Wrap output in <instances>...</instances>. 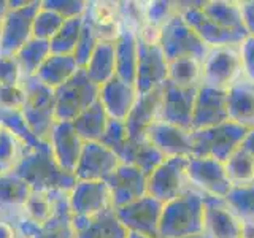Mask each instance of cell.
Listing matches in <instances>:
<instances>
[{"label": "cell", "mask_w": 254, "mask_h": 238, "mask_svg": "<svg viewBox=\"0 0 254 238\" xmlns=\"http://www.w3.org/2000/svg\"><path fill=\"white\" fill-rule=\"evenodd\" d=\"M129 238H146V237H141V235H137V234H129Z\"/></svg>", "instance_id": "cell-56"}, {"label": "cell", "mask_w": 254, "mask_h": 238, "mask_svg": "<svg viewBox=\"0 0 254 238\" xmlns=\"http://www.w3.org/2000/svg\"><path fill=\"white\" fill-rule=\"evenodd\" d=\"M240 10H242V18H243V26L246 29V34L254 37V0L240 2Z\"/></svg>", "instance_id": "cell-51"}, {"label": "cell", "mask_w": 254, "mask_h": 238, "mask_svg": "<svg viewBox=\"0 0 254 238\" xmlns=\"http://www.w3.org/2000/svg\"><path fill=\"white\" fill-rule=\"evenodd\" d=\"M71 216L94 219L113 210L110 189L105 181H76L68 194Z\"/></svg>", "instance_id": "cell-12"}, {"label": "cell", "mask_w": 254, "mask_h": 238, "mask_svg": "<svg viewBox=\"0 0 254 238\" xmlns=\"http://www.w3.org/2000/svg\"><path fill=\"white\" fill-rule=\"evenodd\" d=\"M146 181L148 175H145L137 167L121 164L116 172L105 179L110 189L111 203L113 210L119 206L129 205L138 198L148 195L146 192Z\"/></svg>", "instance_id": "cell-18"}, {"label": "cell", "mask_w": 254, "mask_h": 238, "mask_svg": "<svg viewBox=\"0 0 254 238\" xmlns=\"http://www.w3.org/2000/svg\"><path fill=\"white\" fill-rule=\"evenodd\" d=\"M84 16L92 24L100 42H116L119 32H121L118 2H100V0L87 2Z\"/></svg>", "instance_id": "cell-27"}, {"label": "cell", "mask_w": 254, "mask_h": 238, "mask_svg": "<svg viewBox=\"0 0 254 238\" xmlns=\"http://www.w3.org/2000/svg\"><path fill=\"white\" fill-rule=\"evenodd\" d=\"M75 238H129V232L116 218L115 210H110L94 218L86 229L75 234Z\"/></svg>", "instance_id": "cell-36"}, {"label": "cell", "mask_w": 254, "mask_h": 238, "mask_svg": "<svg viewBox=\"0 0 254 238\" xmlns=\"http://www.w3.org/2000/svg\"><path fill=\"white\" fill-rule=\"evenodd\" d=\"M0 127L10 130L14 137L21 140L29 149H40V148H45L46 145H50V143L42 141L38 137H35L19 110L0 108Z\"/></svg>", "instance_id": "cell-37"}, {"label": "cell", "mask_w": 254, "mask_h": 238, "mask_svg": "<svg viewBox=\"0 0 254 238\" xmlns=\"http://www.w3.org/2000/svg\"><path fill=\"white\" fill-rule=\"evenodd\" d=\"M68 194L70 192H65L59 198L54 216L42 226L24 218H16L11 224L14 226L19 238H75Z\"/></svg>", "instance_id": "cell-15"}, {"label": "cell", "mask_w": 254, "mask_h": 238, "mask_svg": "<svg viewBox=\"0 0 254 238\" xmlns=\"http://www.w3.org/2000/svg\"><path fill=\"white\" fill-rule=\"evenodd\" d=\"M137 97L138 92L135 84H129L116 76L100 86L99 92L100 103L105 108L108 118L115 119V121H126L127 116L130 115Z\"/></svg>", "instance_id": "cell-23"}, {"label": "cell", "mask_w": 254, "mask_h": 238, "mask_svg": "<svg viewBox=\"0 0 254 238\" xmlns=\"http://www.w3.org/2000/svg\"><path fill=\"white\" fill-rule=\"evenodd\" d=\"M226 121H229L226 91L200 84L194 103L192 130L208 129V127L219 125Z\"/></svg>", "instance_id": "cell-20"}, {"label": "cell", "mask_w": 254, "mask_h": 238, "mask_svg": "<svg viewBox=\"0 0 254 238\" xmlns=\"http://www.w3.org/2000/svg\"><path fill=\"white\" fill-rule=\"evenodd\" d=\"M180 13L210 50L219 46H238L246 38L245 35L219 27L216 22H213L202 11L200 3H189L186 6H180Z\"/></svg>", "instance_id": "cell-17"}, {"label": "cell", "mask_w": 254, "mask_h": 238, "mask_svg": "<svg viewBox=\"0 0 254 238\" xmlns=\"http://www.w3.org/2000/svg\"><path fill=\"white\" fill-rule=\"evenodd\" d=\"M0 238H19L14 226L3 218H0Z\"/></svg>", "instance_id": "cell-52"}, {"label": "cell", "mask_w": 254, "mask_h": 238, "mask_svg": "<svg viewBox=\"0 0 254 238\" xmlns=\"http://www.w3.org/2000/svg\"><path fill=\"white\" fill-rule=\"evenodd\" d=\"M242 146L248 151V153L253 156V159H254V129L253 130H248V133H246V137H245V140H243V143H242Z\"/></svg>", "instance_id": "cell-53"}, {"label": "cell", "mask_w": 254, "mask_h": 238, "mask_svg": "<svg viewBox=\"0 0 254 238\" xmlns=\"http://www.w3.org/2000/svg\"><path fill=\"white\" fill-rule=\"evenodd\" d=\"M162 208L164 203L145 195L129 205L115 208V214L129 234H137L146 238H159Z\"/></svg>", "instance_id": "cell-11"}, {"label": "cell", "mask_w": 254, "mask_h": 238, "mask_svg": "<svg viewBox=\"0 0 254 238\" xmlns=\"http://www.w3.org/2000/svg\"><path fill=\"white\" fill-rule=\"evenodd\" d=\"M186 175L189 186L203 195L224 198L234 187L227 177L224 164L214 159L190 156L188 159Z\"/></svg>", "instance_id": "cell-9"}, {"label": "cell", "mask_w": 254, "mask_h": 238, "mask_svg": "<svg viewBox=\"0 0 254 238\" xmlns=\"http://www.w3.org/2000/svg\"><path fill=\"white\" fill-rule=\"evenodd\" d=\"M242 58L243 76L254 81V37L248 35L238 46Z\"/></svg>", "instance_id": "cell-50"}, {"label": "cell", "mask_w": 254, "mask_h": 238, "mask_svg": "<svg viewBox=\"0 0 254 238\" xmlns=\"http://www.w3.org/2000/svg\"><path fill=\"white\" fill-rule=\"evenodd\" d=\"M159 46L162 48L165 59L169 62L181 58H194L203 62L210 51V48L185 21L180 10L161 27Z\"/></svg>", "instance_id": "cell-6"}, {"label": "cell", "mask_w": 254, "mask_h": 238, "mask_svg": "<svg viewBox=\"0 0 254 238\" xmlns=\"http://www.w3.org/2000/svg\"><path fill=\"white\" fill-rule=\"evenodd\" d=\"M232 186H248L254 182V159L243 146L224 162Z\"/></svg>", "instance_id": "cell-40"}, {"label": "cell", "mask_w": 254, "mask_h": 238, "mask_svg": "<svg viewBox=\"0 0 254 238\" xmlns=\"http://www.w3.org/2000/svg\"><path fill=\"white\" fill-rule=\"evenodd\" d=\"M100 87L91 81L84 68H79L65 84L54 89L56 122H73L75 119L99 100Z\"/></svg>", "instance_id": "cell-5"}, {"label": "cell", "mask_w": 254, "mask_h": 238, "mask_svg": "<svg viewBox=\"0 0 254 238\" xmlns=\"http://www.w3.org/2000/svg\"><path fill=\"white\" fill-rule=\"evenodd\" d=\"M42 8V0H27L19 8L8 11L2 21L0 34V54L14 56L32 38V24Z\"/></svg>", "instance_id": "cell-10"}, {"label": "cell", "mask_w": 254, "mask_h": 238, "mask_svg": "<svg viewBox=\"0 0 254 238\" xmlns=\"http://www.w3.org/2000/svg\"><path fill=\"white\" fill-rule=\"evenodd\" d=\"M32 194V187L14 172L0 173V211L16 213V218Z\"/></svg>", "instance_id": "cell-29"}, {"label": "cell", "mask_w": 254, "mask_h": 238, "mask_svg": "<svg viewBox=\"0 0 254 238\" xmlns=\"http://www.w3.org/2000/svg\"><path fill=\"white\" fill-rule=\"evenodd\" d=\"M205 195L189 187L175 200L164 205L159 238H194L203 235Z\"/></svg>", "instance_id": "cell-1"}, {"label": "cell", "mask_w": 254, "mask_h": 238, "mask_svg": "<svg viewBox=\"0 0 254 238\" xmlns=\"http://www.w3.org/2000/svg\"><path fill=\"white\" fill-rule=\"evenodd\" d=\"M26 145L14 135L0 127V173L13 172L26 153Z\"/></svg>", "instance_id": "cell-42"}, {"label": "cell", "mask_w": 254, "mask_h": 238, "mask_svg": "<svg viewBox=\"0 0 254 238\" xmlns=\"http://www.w3.org/2000/svg\"><path fill=\"white\" fill-rule=\"evenodd\" d=\"M51 153L54 161L64 172L75 175L76 165L81 157L84 141L76 133L75 127L71 122H56L51 129L50 138Z\"/></svg>", "instance_id": "cell-19"}, {"label": "cell", "mask_w": 254, "mask_h": 238, "mask_svg": "<svg viewBox=\"0 0 254 238\" xmlns=\"http://www.w3.org/2000/svg\"><path fill=\"white\" fill-rule=\"evenodd\" d=\"M64 194H65V190H53V192L32 190L19 218L35 222L38 226L45 224V222H48L54 216L56 208H58V202Z\"/></svg>", "instance_id": "cell-33"}, {"label": "cell", "mask_w": 254, "mask_h": 238, "mask_svg": "<svg viewBox=\"0 0 254 238\" xmlns=\"http://www.w3.org/2000/svg\"><path fill=\"white\" fill-rule=\"evenodd\" d=\"M162 87L138 94L135 105L130 111V115L126 119L127 130H129L130 138H138L146 133L148 127L159 121V111H161V102H162Z\"/></svg>", "instance_id": "cell-25"}, {"label": "cell", "mask_w": 254, "mask_h": 238, "mask_svg": "<svg viewBox=\"0 0 254 238\" xmlns=\"http://www.w3.org/2000/svg\"><path fill=\"white\" fill-rule=\"evenodd\" d=\"M26 102V92L22 84L0 86V108L3 110H22Z\"/></svg>", "instance_id": "cell-49"}, {"label": "cell", "mask_w": 254, "mask_h": 238, "mask_svg": "<svg viewBox=\"0 0 254 238\" xmlns=\"http://www.w3.org/2000/svg\"><path fill=\"white\" fill-rule=\"evenodd\" d=\"M99 37L95 34V30L92 27V24L86 19L84 16V22H83V29H81V35H79L78 40V45H76V50L73 53V58L76 60V63L79 65V68H84L87 60L92 56L95 46L99 45Z\"/></svg>", "instance_id": "cell-46"}, {"label": "cell", "mask_w": 254, "mask_h": 238, "mask_svg": "<svg viewBox=\"0 0 254 238\" xmlns=\"http://www.w3.org/2000/svg\"><path fill=\"white\" fill-rule=\"evenodd\" d=\"M222 200L240 221L254 222V182L248 186H234Z\"/></svg>", "instance_id": "cell-41"}, {"label": "cell", "mask_w": 254, "mask_h": 238, "mask_svg": "<svg viewBox=\"0 0 254 238\" xmlns=\"http://www.w3.org/2000/svg\"><path fill=\"white\" fill-rule=\"evenodd\" d=\"M138 37V35H137ZM169 78V60L159 43L143 42L138 37V63L135 87L138 94H145L161 87Z\"/></svg>", "instance_id": "cell-13"}, {"label": "cell", "mask_w": 254, "mask_h": 238, "mask_svg": "<svg viewBox=\"0 0 254 238\" xmlns=\"http://www.w3.org/2000/svg\"><path fill=\"white\" fill-rule=\"evenodd\" d=\"M178 10H180L178 3L165 2V0H157V2L141 3L143 22L149 24V26H153V27L161 29L164 24L169 21Z\"/></svg>", "instance_id": "cell-44"}, {"label": "cell", "mask_w": 254, "mask_h": 238, "mask_svg": "<svg viewBox=\"0 0 254 238\" xmlns=\"http://www.w3.org/2000/svg\"><path fill=\"white\" fill-rule=\"evenodd\" d=\"M248 130L232 121H226L208 129L190 130L192 156L208 157L224 164L242 146Z\"/></svg>", "instance_id": "cell-4"}, {"label": "cell", "mask_w": 254, "mask_h": 238, "mask_svg": "<svg viewBox=\"0 0 254 238\" xmlns=\"http://www.w3.org/2000/svg\"><path fill=\"white\" fill-rule=\"evenodd\" d=\"M203 235L206 238H242V221L222 198L205 195Z\"/></svg>", "instance_id": "cell-21"}, {"label": "cell", "mask_w": 254, "mask_h": 238, "mask_svg": "<svg viewBox=\"0 0 254 238\" xmlns=\"http://www.w3.org/2000/svg\"><path fill=\"white\" fill-rule=\"evenodd\" d=\"M200 8H202V11L208 16L213 22H216L219 27L248 37L246 29L243 26L240 2L211 0V2H200Z\"/></svg>", "instance_id": "cell-31"}, {"label": "cell", "mask_w": 254, "mask_h": 238, "mask_svg": "<svg viewBox=\"0 0 254 238\" xmlns=\"http://www.w3.org/2000/svg\"><path fill=\"white\" fill-rule=\"evenodd\" d=\"M78 70L79 65L73 56L51 54L38 68L35 76L48 87L58 89L62 84H65L71 76H75Z\"/></svg>", "instance_id": "cell-30"}, {"label": "cell", "mask_w": 254, "mask_h": 238, "mask_svg": "<svg viewBox=\"0 0 254 238\" xmlns=\"http://www.w3.org/2000/svg\"><path fill=\"white\" fill-rule=\"evenodd\" d=\"M86 73L91 81L99 87L108 83L116 76V59H115V43L99 42L92 56L86 63Z\"/></svg>", "instance_id": "cell-32"}, {"label": "cell", "mask_w": 254, "mask_h": 238, "mask_svg": "<svg viewBox=\"0 0 254 238\" xmlns=\"http://www.w3.org/2000/svg\"><path fill=\"white\" fill-rule=\"evenodd\" d=\"M240 46V45H238ZM238 46L211 48L202 62V84L227 91L243 76Z\"/></svg>", "instance_id": "cell-7"}, {"label": "cell", "mask_w": 254, "mask_h": 238, "mask_svg": "<svg viewBox=\"0 0 254 238\" xmlns=\"http://www.w3.org/2000/svg\"><path fill=\"white\" fill-rule=\"evenodd\" d=\"M51 56L50 42L38 38H30L21 50L14 54L18 60L21 71L24 76H35L38 68L43 65V62Z\"/></svg>", "instance_id": "cell-35"}, {"label": "cell", "mask_w": 254, "mask_h": 238, "mask_svg": "<svg viewBox=\"0 0 254 238\" xmlns=\"http://www.w3.org/2000/svg\"><path fill=\"white\" fill-rule=\"evenodd\" d=\"M22 71L14 56L0 54V86H13L21 84Z\"/></svg>", "instance_id": "cell-48"}, {"label": "cell", "mask_w": 254, "mask_h": 238, "mask_svg": "<svg viewBox=\"0 0 254 238\" xmlns=\"http://www.w3.org/2000/svg\"><path fill=\"white\" fill-rule=\"evenodd\" d=\"M242 238H254V222L242 221Z\"/></svg>", "instance_id": "cell-54"}, {"label": "cell", "mask_w": 254, "mask_h": 238, "mask_svg": "<svg viewBox=\"0 0 254 238\" xmlns=\"http://www.w3.org/2000/svg\"><path fill=\"white\" fill-rule=\"evenodd\" d=\"M64 21L65 19H64L62 16H59L56 11L50 10V8H45L42 5V8H40L34 18V24H32V38L50 42V40L59 32Z\"/></svg>", "instance_id": "cell-43"}, {"label": "cell", "mask_w": 254, "mask_h": 238, "mask_svg": "<svg viewBox=\"0 0 254 238\" xmlns=\"http://www.w3.org/2000/svg\"><path fill=\"white\" fill-rule=\"evenodd\" d=\"M119 159H121V164L137 167L145 175H149L165 161L162 153L146 138V135L138 138H129Z\"/></svg>", "instance_id": "cell-28"}, {"label": "cell", "mask_w": 254, "mask_h": 238, "mask_svg": "<svg viewBox=\"0 0 254 238\" xmlns=\"http://www.w3.org/2000/svg\"><path fill=\"white\" fill-rule=\"evenodd\" d=\"M8 11H10V8H8V0H0V21L5 19Z\"/></svg>", "instance_id": "cell-55"}, {"label": "cell", "mask_w": 254, "mask_h": 238, "mask_svg": "<svg viewBox=\"0 0 254 238\" xmlns=\"http://www.w3.org/2000/svg\"><path fill=\"white\" fill-rule=\"evenodd\" d=\"M42 5L56 11L64 19L84 16L87 10V2L84 0H42Z\"/></svg>", "instance_id": "cell-47"}, {"label": "cell", "mask_w": 254, "mask_h": 238, "mask_svg": "<svg viewBox=\"0 0 254 238\" xmlns=\"http://www.w3.org/2000/svg\"><path fill=\"white\" fill-rule=\"evenodd\" d=\"M108 121L110 118L105 108H103L100 100H97L94 105L83 111L71 124H73L76 133L86 143V141H100L103 133H105Z\"/></svg>", "instance_id": "cell-34"}, {"label": "cell", "mask_w": 254, "mask_h": 238, "mask_svg": "<svg viewBox=\"0 0 254 238\" xmlns=\"http://www.w3.org/2000/svg\"><path fill=\"white\" fill-rule=\"evenodd\" d=\"M189 157H169L148 175L146 192L161 203H169L190 187L186 175Z\"/></svg>", "instance_id": "cell-8"}, {"label": "cell", "mask_w": 254, "mask_h": 238, "mask_svg": "<svg viewBox=\"0 0 254 238\" xmlns=\"http://www.w3.org/2000/svg\"><path fill=\"white\" fill-rule=\"evenodd\" d=\"M130 135L129 130H127L126 121H115V119H110L108 125L105 129V133L100 138V143L103 146H107L108 149H111L113 153L119 157L121 153L124 151L127 141H129ZM121 161V159H119Z\"/></svg>", "instance_id": "cell-45"}, {"label": "cell", "mask_w": 254, "mask_h": 238, "mask_svg": "<svg viewBox=\"0 0 254 238\" xmlns=\"http://www.w3.org/2000/svg\"><path fill=\"white\" fill-rule=\"evenodd\" d=\"M0 34H2V21H0Z\"/></svg>", "instance_id": "cell-57"}, {"label": "cell", "mask_w": 254, "mask_h": 238, "mask_svg": "<svg viewBox=\"0 0 254 238\" xmlns=\"http://www.w3.org/2000/svg\"><path fill=\"white\" fill-rule=\"evenodd\" d=\"M116 78L135 84L138 63V37L137 29L121 24V32L115 42Z\"/></svg>", "instance_id": "cell-26"}, {"label": "cell", "mask_w": 254, "mask_h": 238, "mask_svg": "<svg viewBox=\"0 0 254 238\" xmlns=\"http://www.w3.org/2000/svg\"><path fill=\"white\" fill-rule=\"evenodd\" d=\"M175 86L197 87L202 84V62L194 58H181L169 62V78Z\"/></svg>", "instance_id": "cell-38"}, {"label": "cell", "mask_w": 254, "mask_h": 238, "mask_svg": "<svg viewBox=\"0 0 254 238\" xmlns=\"http://www.w3.org/2000/svg\"><path fill=\"white\" fill-rule=\"evenodd\" d=\"M197 89L195 87H180L167 81L162 87L159 121L181 127L185 130H192V113Z\"/></svg>", "instance_id": "cell-14"}, {"label": "cell", "mask_w": 254, "mask_h": 238, "mask_svg": "<svg viewBox=\"0 0 254 238\" xmlns=\"http://www.w3.org/2000/svg\"><path fill=\"white\" fill-rule=\"evenodd\" d=\"M146 138L161 151L165 159L169 157H190L192 156V140L190 130L167 124L162 121L153 122L146 130Z\"/></svg>", "instance_id": "cell-22"}, {"label": "cell", "mask_w": 254, "mask_h": 238, "mask_svg": "<svg viewBox=\"0 0 254 238\" xmlns=\"http://www.w3.org/2000/svg\"><path fill=\"white\" fill-rule=\"evenodd\" d=\"M21 84L26 92V102L21 113L35 137L48 143L51 129L56 124L54 89L43 84L37 76H24Z\"/></svg>", "instance_id": "cell-3"}, {"label": "cell", "mask_w": 254, "mask_h": 238, "mask_svg": "<svg viewBox=\"0 0 254 238\" xmlns=\"http://www.w3.org/2000/svg\"><path fill=\"white\" fill-rule=\"evenodd\" d=\"M13 172L26 181L32 190H40V192H53V190L70 192L76 184L75 175L64 172L54 161L50 145L40 149L27 148Z\"/></svg>", "instance_id": "cell-2"}, {"label": "cell", "mask_w": 254, "mask_h": 238, "mask_svg": "<svg viewBox=\"0 0 254 238\" xmlns=\"http://www.w3.org/2000/svg\"><path fill=\"white\" fill-rule=\"evenodd\" d=\"M84 16L65 19L59 32L50 40L51 54H62V56H73L79 35H81Z\"/></svg>", "instance_id": "cell-39"}, {"label": "cell", "mask_w": 254, "mask_h": 238, "mask_svg": "<svg viewBox=\"0 0 254 238\" xmlns=\"http://www.w3.org/2000/svg\"><path fill=\"white\" fill-rule=\"evenodd\" d=\"M229 121L245 127L246 130L254 129V81L242 76L237 83L226 91Z\"/></svg>", "instance_id": "cell-24"}, {"label": "cell", "mask_w": 254, "mask_h": 238, "mask_svg": "<svg viewBox=\"0 0 254 238\" xmlns=\"http://www.w3.org/2000/svg\"><path fill=\"white\" fill-rule=\"evenodd\" d=\"M121 165L119 157L100 141H86L76 165V181H105Z\"/></svg>", "instance_id": "cell-16"}]
</instances>
